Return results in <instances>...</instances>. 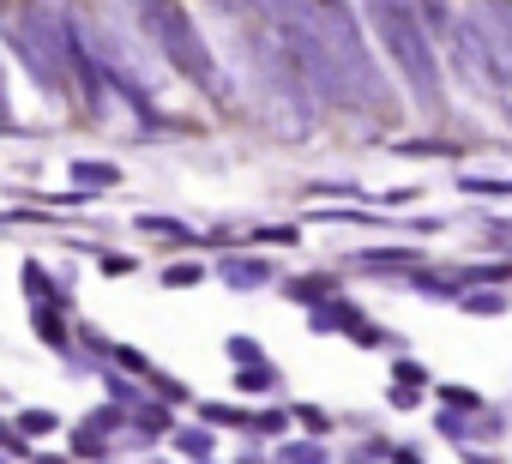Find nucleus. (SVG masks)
I'll use <instances>...</instances> for the list:
<instances>
[{
  "label": "nucleus",
  "instance_id": "obj_1",
  "mask_svg": "<svg viewBox=\"0 0 512 464\" xmlns=\"http://www.w3.org/2000/svg\"><path fill=\"white\" fill-rule=\"evenodd\" d=\"M368 13H374V37L386 43L398 73L416 85V97L428 109H440V67H434V43H428L416 7H410V0H368Z\"/></svg>",
  "mask_w": 512,
  "mask_h": 464
},
{
  "label": "nucleus",
  "instance_id": "obj_2",
  "mask_svg": "<svg viewBox=\"0 0 512 464\" xmlns=\"http://www.w3.org/2000/svg\"><path fill=\"white\" fill-rule=\"evenodd\" d=\"M139 13H145V31L157 37V49L169 55V67H175V73H187L199 91H217L211 49H205V37L193 31V19L181 13V0H139Z\"/></svg>",
  "mask_w": 512,
  "mask_h": 464
},
{
  "label": "nucleus",
  "instance_id": "obj_3",
  "mask_svg": "<svg viewBox=\"0 0 512 464\" xmlns=\"http://www.w3.org/2000/svg\"><path fill=\"white\" fill-rule=\"evenodd\" d=\"M217 278H223L229 290H266L278 272H272V260H260V254H223V260H217Z\"/></svg>",
  "mask_w": 512,
  "mask_h": 464
},
{
  "label": "nucleus",
  "instance_id": "obj_4",
  "mask_svg": "<svg viewBox=\"0 0 512 464\" xmlns=\"http://www.w3.org/2000/svg\"><path fill=\"white\" fill-rule=\"evenodd\" d=\"M416 266H422L416 248H362V254H356V272H404V278H410ZM404 278H398V284H404Z\"/></svg>",
  "mask_w": 512,
  "mask_h": 464
},
{
  "label": "nucleus",
  "instance_id": "obj_5",
  "mask_svg": "<svg viewBox=\"0 0 512 464\" xmlns=\"http://www.w3.org/2000/svg\"><path fill=\"white\" fill-rule=\"evenodd\" d=\"M278 380H284V374H278V362H272V356H260V362H241V368H235V392H241V398L278 392Z\"/></svg>",
  "mask_w": 512,
  "mask_h": 464
},
{
  "label": "nucleus",
  "instance_id": "obj_6",
  "mask_svg": "<svg viewBox=\"0 0 512 464\" xmlns=\"http://www.w3.org/2000/svg\"><path fill=\"white\" fill-rule=\"evenodd\" d=\"M338 290H344V278H332V272H308V278H290V284H284V296L302 302V308H314V302H326V296H338Z\"/></svg>",
  "mask_w": 512,
  "mask_h": 464
},
{
  "label": "nucleus",
  "instance_id": "obj_7",
  "mask_svg": "<svg viewBox=\"0 0 512 464\" xmlns=\"http://www.w3.org/2000/svg\"><path fill=\"white\" fill-rule=\"evenodd\" d=\"M109 434H115V428H103L97 416H85V428L67 434V452H73V458H109Z\"/></svg>",
  "mask_w": 512,
  "mask_h": 464
},
{
  "label": "nucleus",
  "instance_id": "obj_8",
  "mask_svg": "<svg viewBox=\"0 0 512 464\" xmlns=\"http://www.w3.org/2000/svg\"><path fill=\"white\" fill-rule=\"evenodd\" d=\"M211 272H205V260H163V272H157V284L163 290H199Z\"/></svg>",
  "mask_w": 512,
  "mask_h": 464
},
{
  "label": "nucleus",
  "instance_id": "obj_9",
  "mask_svg": "<svg viewBox=\"0 0 512 464\" xmlns=\"http://www.w3.org/2000/svg\"><path fill=\"white\" fill-rule=\"evenodd\" d=\"M133 229H145V236H157V242H193V229L181 217H163V211H139Z\"/></svg>",
  "mask_w": 512,
  "mask_h": 464
},
{
  "label": "nucleus",
  "instance_id": "obj_10",
  "mask_svg": "<svg viewBox=\"0 0 512 464\" xmlns=\"http://www.w3.org/2000/svg\"><path fill=\"white\" fill-rule=\"evenodd\" d=\"M67 175H73V181H85V187H97V193L121 181V169H115V163H103V157H73V169H67Z\"/></svg>",
  "mask_w": 512,
  "mask_h": 464
},
{
  "label": "nucleus",
  "instance_id": "obj_11",
  "mask_svg": "<svg viewBox=\"0 0 512 464\" xmlns=\"http://www.w3.org/2000/svg\"><path fill=\"white\" fill-rule=\"evenodd\" d=\"M13 422H19V428H25L31 440H49V434H61V416H55L49 404H25V410H19Z\"/></svg>",
  "mask_w": 512,
  "mask_h": 464
},
{
  "label": "nucleus",
  "instance_id": "obj_12",
  "mask_svg": "<svg viewBox=\"0 0 512 464\" xmlns=\"http://www.w3.org/2000/svg\"><path fill=\"white\" fill-rule=\"evenodd\" d=\"M169 446H175V452H187V458H211V452H217L211 422H205V428H169Z\"/></svg>",
  "mask_w": 512,
  "mask_h": 464
},
{
  "label": "nucleus",
  "instance_id": "obj_13",
  "mask_svg": "<svg viewBox=\"0 0 512 464\" xmlns=\"http://www.w3.org/2000/svg\"><path fill=\"white\" fill-rule=\"evenodd\" d=\"M320 223H362V229H392L386 223V211H356V205H326V211H314Z\"/></svg>",
  "mask_w": 512,
  "mask_h": 464
},
{
  "label": "nucleus",
  "instance_id": "obj_14",
  "mask_svg": "<svg viewBox=\"0 0 512 464\" xmlns=\"http://www.w3.org/2000/svg\"><path fill=\"white\" fill-rule=\"evenodd\" d=\"M199 422H211V428H247V422H253V410H241V404H217V398H205V404H199Z\"/></svg>",
  "mask_w": 512,
  "mask_h": 464
},
{
  "label": "nucleus",
  "instance_id": "obj_15",
  "mask_svg": "<svg viewBox=\"0 0 512 464\" xmlns=\"http://www.w3.org/2000/svg\"><path fill=\"white\" fill-rule=\"evenodd\" d=\"M19 284H25V296H31V302H61V308H67V290H55L43 266H25V272H19Z\"/></svg>",
  "mask_w": 512,
  "mask_h": 464
},
{
  "label": "nucleus",
  "instance_id": "obj_16",
  "mask_svg": "<svg viewBox=\"0 0 512 464\" xmlns=\"http://www.w3.org/2000/svg\"><path fill=\"white\" fill-rule=\"evenodd\" d=\"M458 193H470V199H512V181H500V175H458Z\"/></svg>",
  "mask_w": 512,
  "mask_h": 464
},
{
  "label": "nucleus",
  "instance_id": "obj_17",
  "mask_svg": "<svg viewBox=\"0 0 512 464\" xmlns=\"http://www.w3.org/2000/svg\"><path fill=\"white\" fill-rule=\"evenodd\" d=\"M398 157H458V139H398Z\"/></svg>",
  "mask_w": 512,
  "mask_h": 464
},
{
  "label": "nucleus",
  "instance_id": "obj_18",
  "mask_svg": "<svg viewBox=\"0 0 512 464\" xmlns=\"http://www.w3.org/2000/svg\"><path fill=\"white\" fill-rule=\"evenodd\" d=\"M344 338H350V344H362V350H392V332H386L380 320H368V314H362V320H356Z\"/></svg>",
  "mask_w": 512,
  "mask_h": 464
},
{
  "label": "nucleus",
  "instance_id": "obj_19",
  "mask_svg": "<svg viewBox=\"0 0 512 464\" xmlns=\"http://www.w3.org/2000/svg\"><path fill=\"white\" fill-rule=\"evenodd\" d=\"M247 242H253V248H296L302 229H296V223H266V229H253Z\"/></svg>",
  "mask_w": 512,
  "mask_h": 464
},
{
  "label": "nucleus",
  "instance_id": "obj_20",
  "mask_svg": "<svg viewBox=\"0 0 512 464\" xmlns=\"http://www.w3.org/2000/svg\"><path fill=\"white\" fill-rule=\"evenodd\" d=\"M290 422H296V410H278V404H266V410H253L247 434H284Z\"/></svg>",
  "mask_w": 512,
  "mask_h": 464
},
{
  "label": "nucleus",
  "instance_id": "obj_21",
  "mask_svg": "<svg viewBox=\"0 0 512 464\" xmlns=\"http://www.w3.org/2000/svg\"><path fill=\"white\" fill-rule=\"evenodd\" d=\"M0 452H7V458H31V434L13 416H0Z\"/></svg>",
  "mask_w": 512,
  "mask_h": 464
},
{
  "label": "nucleus",
  "instance_id": "obj_22",
  "mask_svg": "<svg viewBox=\"0 0 512 464\" xmlns=\"http://www.w3.org/2000/svg\"><path fill=\"white\" fill-rule=\"evenodd\" d=\"M308 199H362L356 181H308Z\"/></svg>",
  "mask_w": 512,
  "mask_h": 464
},
{
  "label": "nucleus",
  "instance_id": "obj_23",
  "mask_svg": "<svg viewBox=\"0 0 512 464\" xmlns=\"http://www.w3.org/2000/svg\"><path fill=\"white\" fill-rule=\"evenodd\" d=\"M392 380H398V386H422V392H428V368H422V362H410V356H398V362H392Z\"/></svg>",
  "mask_w": 512,
  "mask_h": 464
},
{
  "label": "nucleus",
  "instance_id": "obj_24",
  "mask_svg": "<svg viewBox=\"0 0 512 464\" xmlns=\"http://www.w3.org/2000/svg\"><path fill=\"white\" fill-rule=\"evenodd\" d=\"M296 422H302L308 434H326V428H332V416H326L320 404H296Z\"/></svg>",
  "mask_w": 512,
  "mask_h": 464
},
{
  "label": "nucleus",
  "instance_id": "obj_25",
  "mask_svg": "<svg viewBox=\"0 0 512 464\" xmlns=\"http://www.w3.org/2000/svg\"><path fill=\"white\" fill-rule=\"evenodd\" d=\"M223 350H229V362H260V344H253V338H229Z\"/></svg>",
  "mask_w": 512,
  "mask_h": 464
},
{
  "label": "nucleus",
  "instance_id": "obj_26",
  "mask_svg": "<svg viewBox=\"0 0 512 464\" xmlns=\"http://www.w3.org/2000/svg\"><path fill=\"white\" fill-rule=\"evenodd\" d=\"M97 266H103L109 278H127V272H133V254H97Z\"/></svg>",
  "mask_w": 512,
  "mask_h": 464
},
{
  "label": "nucleus",
  "instance_id": "obj_27",
  "mask_svg": "<svg viewBox=\"0 0 512 464\" xmlns=\"http://www.w3.org/2000/svg\"><path fill=\"white\" fill-rule=\"evenodd\" d=\"M284 458H326V446H320V440H290Z\"/></svg>",
  "mask_w": 512,
  "mask_h": 464
},
{
  "label": "nucleus",
  "instance_id": "obj_28",
  "mask_svg": "<svg viewBox=\"0 0 512 464\" xmlns=\"http://www.w3.org/2000/svg\"><path fill=\"white\" fill-rule=\"evenodd\" d=\"M386 398H392V404H398V410H410V404H416V398H422V386H398V380H392V392H386Z\"/></svg>",
  "mask_w": 512,
  "mask_h": 464
}]
</instances>
